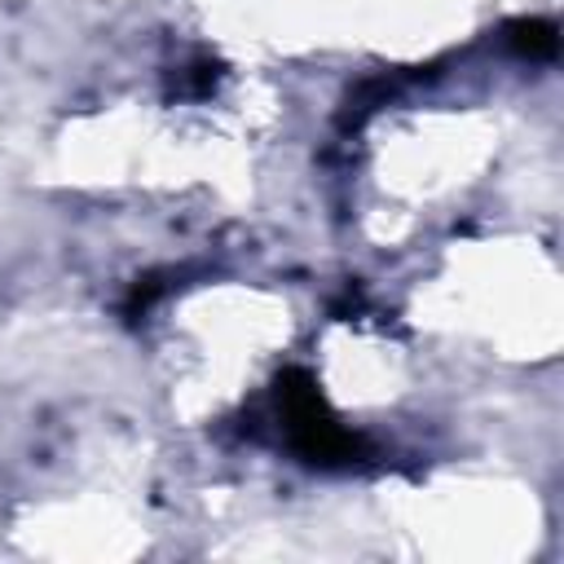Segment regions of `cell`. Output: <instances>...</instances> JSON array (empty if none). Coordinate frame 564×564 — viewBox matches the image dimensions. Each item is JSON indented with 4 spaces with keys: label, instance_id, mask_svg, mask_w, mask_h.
Masks as SVG:
<instances>
[{
    "label": "cell",
    "instance_id": "obj_1",
    "mask_svg": "<svg viewBox=\"0 0 564 564\" xmlns=\"http://www.w3.org/2000/svg\"><path fill=\"white\" fill-rule=\"evenodd\" d=\"M507 44H511L520 57L542 62V57H555L560 35H555V26H551V22H542V18H520V22H511V26H507Z\"/></svg>",
    "mask_w": 564,
    "mask_h": 564
},
{
    "label": "cell",
    "instance_id": "obj_2",
    "mask_svg": "<svg viewBox=\"0 0 564 564\" xmlns=\"http://www.w3.org/2000/svg\"><path fill=\"white\" fill-rule=\"evenodd\" d=\"M159 295H163V278H145V282H137L132 295H128V317H141Z\"/></svg>",
    "mask_w": 564,
    "mask_h": 564
}]
</instances>
